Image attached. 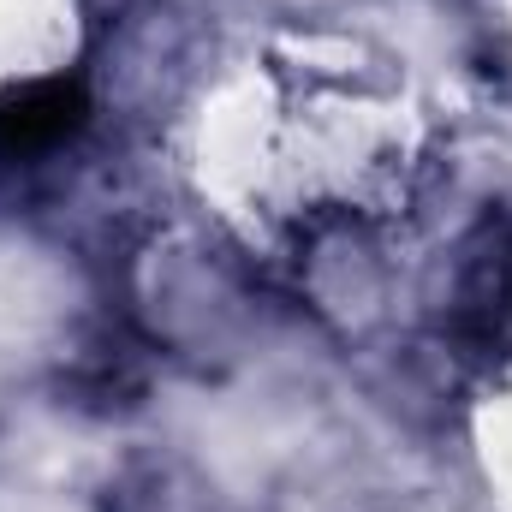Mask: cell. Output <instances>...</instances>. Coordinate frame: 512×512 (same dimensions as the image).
Listing matches in <instances>:
<instances>
[{
    "label": "cell",
    "instance_id": "obj_1",
    "mask_svg": "<svg viewBox=\"0 0 512 512\" xmlns=\"http://www.w3.org/2000/svg\"><path fill=\"white\" fill-rule=\"evenodd\" d=\"M102 507L108 512H215V489L209 477L167 453V447H149V453H131L114 465L108 489H102Z\"/></svg>",
    "mask_w": 512,
    "mask_h": 512
},
{
    "label": "cell",
    "instance_id": "obj_2",
    "mask_svg": "<svg viewBox=\"0 0 512 512\" xmlns=\"http://www.w3.org/2000/svg\"><path fill=\"white\" fill-rule=\"evenodd\" d=\"M84 120V96L72 84H36L24 96L6 102L0 114V143L18 149V155H42V149H60Z\"/></svg>",
    "mask_w": 512,
    "mask_h": 512
},
{
    "label": "cell",
    "instance_id": "obj_3",
    "mask_svg": "<svg viewBox=\"0 0 512 512\" xmlns=\"http://www.w3.org/2000/svg\"><path fill=\"white\" fill-rule=\"evenodd\" d=\"M66 387L90 405H126L143 387V364L120 334H90L78 352H66Z\"/></svg>",
    "mask_w": 512,
    "mask_h": 512
}]
</instances>
